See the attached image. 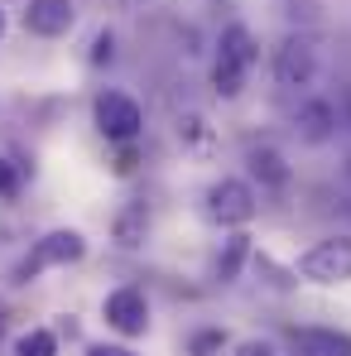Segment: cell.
<instances>
[{
	"label": "cell",
	"mask_w": 351,
	"mask_h": 356,
	"mask_svg": "<svg viewBox=\"0 0 351 356\" xmlns=\"http://www.w3.org/2000/svg\"><path fill=\"white\" fill-rule=\"evenodd\" d=\"M140 125H145V116H140V106L125 97V92H101L97 97V130L106 135V140H135L140 135Z\"/></svg>",
	"instance_id": "cell-6"
},
{
	"label": "cell",
	"mask_w": 351,
	"mask_h": 356,
	"mask_svg": "<svg viewBox=\"0 0 351 356\" xmlns=\"http://www.w3.org/2000/svg\"><path fill=\"white\" fill-rule=\"evenodd\" d=\"M298 275L308 284H347L351 280V236L318 241L298 255Z\"/></svg>",
	"instance_id": "cell-2"
},
{
	"label": "cell",
	"mask_w": 351,
	"mask_h": 356,
	"mask_svg": "<svg viewBox=\"0 0 351 356\" xmlns=\"http://www.w3.org/2000/svg\"><path fill=\"white\" fill-rule=\"evenodd\" d=\"M313 77H318V49H313V39L289 34L279 44V54H275V82L284 92H303V87H313Z\"/></svg>",
	"instance_id": "cell-3"
},
{
	"label": "cell",
	"mask_w": 351,
	"mask_h": 356,
	"mask_svg": "<svg viewBox=\"0 0 351 356\" xmlns=\"http://www.w3.org/2000/svg\"><path fill=\"white\" fill-rule=\"evenodd\" d=\"M240 356H270V347L265 342H250V347H240Z\"/></svg>",
	"instance_id": "cell-15"
},
{
	"label": "cell",
	"mask_w": 351,
	"mask_h": 356,
	"mask_svg": "<svg viewBox=\"0 0 351 356\" xmlns=\"http://www.w3.org/2000/svg\"><path fill=\"white\" fill-rule=\"evenodd\" d=\"M0 34H5V15H0Z\"/></svg>",
	"instance_id": "cell-16"
},
{
	"label": "cell",
	"mask_w": 351,
	"mask_h": 356,
	"mask_svg": "<svg viewBox=\"0 0 351 356\" xmlns=\"http://www.w3.org/2000/svg\"><path fill=\"white\" fill-rule=\"evenodd\" d=\"M250 63H255V44H250V29H222V44H217V63H212V87L222 92V97H236L240 87H245V72H250Z\"/></svg>",
	"instance_id": "cell-1"
},
{
	"label": "cell",
	"mask_w": 351,
	"mask_h": 356,
	"mask_svg": "<svg viewBox=\"0 0 351 356\" xmlns=\"http://www.w3.org/2000/svg\"><path fill=\"white\" fill-rule=\"evenodd\" d=\"M82 255H87L82 232H49V236L19 260V280H34V275L49 270V265H72V260H82Z\"/></svg>",
	"instance_id": "cell-5"
},
{
	"label": "cell",
	"mask_w": 351,
	"mask_h": 356,
	"mask_svg": "<svg viewBox=\"0 0 351 356\" xmlns=\"http://www.w3.org/2000/svg\"><path fill=\"white\" fill-rule=\"evenodd\" d=\"M293 352L298 356H351V337L337 327H298L293 332Z\"/></svg>",
	"instance_id": "cell-9"
},
{
	"label": "cell",
	"mask_w": 351,
	"mask_h": 356,
	"mask_svg": "<svg viewBox=\"0 0 351 356\" xmlns=\"http://www.w3.org/2000/svg\"><path fill=\"white\" fill-rule=\"evenodd\" d=\"M298 130H303V140H327L332 130H337V111L327 106V102H308L303 111H298Z\"/></svg>",
	"instance_id": "cell-10"
},
{
	"label": "cell",
	"mask_w": 351,
	"mask_h": 356,
	"mask_svg": "<svg viewBox=\"0 0 351 356\" xmlns=\"http://www.w3.org/2000/svg\"><path fill=\"white\" fill-rule=\"evenodd\" d=\"M19 193V164L0 154V197H15Z\"/></svg>",
	"instance_id": "cell-13"
},
{
	"label": "cell",
	"mask_w": 351,
	"mask_h": 356,
	"mask_svg": "<svg viewBox=\"0 0 351 356\" xmlns=\"http://www.w3.org/2000/svg\"><path fill=\"white\" fill-rule=\"evenodd\" d=\"M207 217L222 222V227H245V222L255 217V193H250V183H240V178L212 183V188H207Z\"/></svg>",
	"instance_id": "cell-4"
},
{
	"label": "cell",
	"mask_w": 351,
	"mask_h": 356,
	"mask_svg": "<svg viewBox=\"0 0 351 356\" xmlns=\"http://www.w3.org/2000/svg\"><path fill=\"white\" fill-rule=\"evenodd\" d=\"M72 0H29V10H24V29L29 34H39V39H58L72 29Z\"/></svg>",
	"instance_id": "cell-8"
},
{
	"label": "cell",
	"mask_w": 351,
	"mask_h": 356,
	"mask_svg": "<svg viewBox=\"0 0 351 356\" xmlns=\"http://www.w3.org/2000/svg\"><path fill=\"white\" fill-rule=\"evenodd\" d=\"M87 356H135V352H125V347H92Z\"/></svg>",
	"instance_id": "cell-14"
},
{
	"label": "cell",
	"mask_w": 351,
	"mask_h": 356,
	"mask_svg": "<svg viewBox=\"0 0 351 356\" xmlns=\"http://www.w3.org/2000/svg\"><path fill=\"white\" fill-rule=\"evenodd\" d=\"M250 169L265 178V183H275V188L289 183V169H284V159H279L275 149H255V154H250Z\"/></svg>",
	"instance_id": "cell-12"
},
{
	"label": "cell",
	"mask_w": 351,
	"mask_h": 356,
	"mask_svg": "<svg viewBox=\"0 0 351 356\" xmlns=\"http://www.w3.org/2000/svg\"><path fill=\"white\" fill-rule=\"evenodd\" d=\"M15 356H58V337L49 327H29L19 342H15Z\"/></svg>",
	"instance_id": "cell-11"
},
{
	"label": "cell",
	"mask_w": 351,
	"mask_h": 356,
	"mask_svg": "<svg viewBox=\"0 0 351 356\" xmlns=\"http://www.w3.org/2000/svg\"><path fill=\"white\" fill-rule=\"evenodd\" d=\"M106 323L116 327L120 337H140L145 327H149V303L140 289H116V294H106Z\"/></svg>",
	"instance_id": "cell-7"
}]
</instances>
